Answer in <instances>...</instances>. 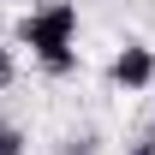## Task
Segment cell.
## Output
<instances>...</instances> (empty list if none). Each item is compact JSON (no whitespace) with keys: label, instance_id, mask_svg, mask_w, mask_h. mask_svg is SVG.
I'll return each mask as SVG.
<instances>
[{"label":"cell","instance_id":"3957f363","mask_svg":"<svg viewBox=\"0 0 155 155\" xmlns=\"http://www.w3.org/2000/svg\"><path fill=\"white\" fill-rule=\"evenodd\" d=\"M0 155H24V137L12 131V125H0Z\"/></svg>","mask_w":155,"mask_h":155},{"label":"cell","instance_id":"8992f818","mask_svg":"<svg viewBox=\"0 0 155 155\" xmlns=\"http://www.w3.org/2000/svg\"><path fill=\"white\" fill-rule=\"evenodd\" d=\"M131 155H155V143H137V149H131Z\"/></svg>","mask_w":155,"mask_h":155},{"label":"cell","instance_id":"277c9868","mask_svg":"<svg viewBox=\"0 0 155 155\" xmlns=\"http://www.w3.org/2000/svg\"><path fill=\"white\" fill-rule=\"evenodd\" d=\"M6 84H12V54L0 48V90H6Z\"/></svg>","mask_w":155,"mask_h":155},{"label":"cell","instance_id":"5b68a950","mask_svg":"<svg viewBox=\"0 0 155 155\" xmlns=\"http://www.w3.org/2000/svg\"><path fill=\"white\" fill-rule=\"evenodd\" d=\"M66 155H96V149H90V143H72V149H66Z\"/></svg>","mask_w":155,"mask_h":155},{"label":"cell","instance_id":"7a4b0ae2","mask_svg":"<svg viewBox=\"0 0 155 155\" xmlns=\"http://www.w3.org/2000/svg\"><path fill=\"white\" fill-rule=\"evenodd\" d=\"M114 84L119 90H155V54L143 42H125L114 54Z\"/></svg>","mask_w":155,"mask_h":155},{"label":"cell","instance_id":"6da1fadb","mask_svg":"<svg viewBox=\"0 0 155 155\" xmlns=\"http://www.w3.org/2000/svg\"><path fill=\"white\" fill-rule=\"evenodd\" d=\"M18 42L42 60L48 78H66L78 66V48H72V42H78V6H72V0H48V6H36V12H24Z\"/></svg>","mask_w":155,"mask_h":155}]
</instances>
